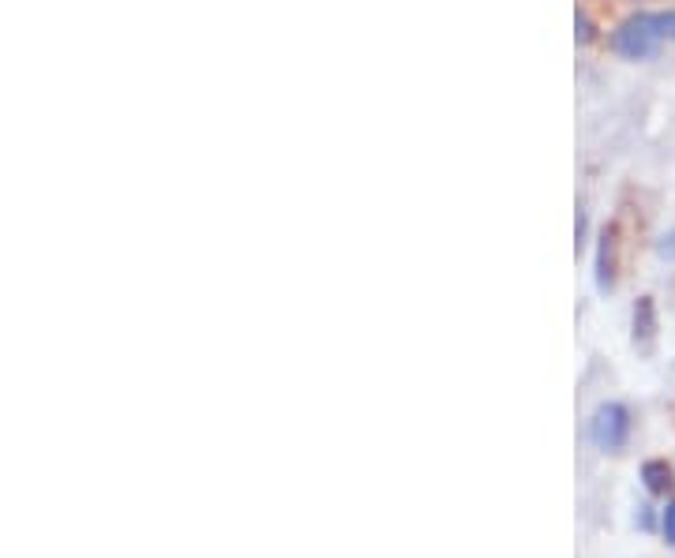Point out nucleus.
Masks as SVG:
<instances>
[{"instance_id":"6e6552de","label":"nucleus","mask_w":675,"mask_h":558,"mask_svg":"<svg viewBox=\"0 0 675 558\" xmlns=\"http://www.w3.org/2000/svg\"><path fill=\"white\" fill-rule=\"evenodd\" d=\"M657 255H661V260H675V229L664 233L657 241Z\"/></svg>"},{"instance_id":"0eeeda50","label":"nucleus","mask_w":675,"mask_h":558,"mask_svg":"<svg viewBox=\"0 0 675 558\" xmlns=\"http://www.w3.org/2000/svg\"><path fill=\"white\" fill-rule=\"evenodd\" d=\"M661 529H664V540H668V544L675 547V502H668V510H664Z\"/></svg>"},{"instance_id":"7ed1b4c3","label":"nucleus","mask_w":675,"mask_h":558,"mask_svg":"<svg viewBox=\"0 0 675 558\" xmlns=\"http://www.w3.org/2000/svg\"><path fill=\"white\" fill-rule=\"evenodd\" d=\"M597 288H600V293H612V288H616V229L600 233V244H597Z\"/></svg>"},{"instance_id":"f03ea898","label":"nucleus","mask_w":675,"mask_h":558,"mask_svg":"<svg viewBox=\"0 0 675 558\" xmlns=\"http://www.w3.org/2000/svg\"><path fill=\"white\" fill-rule=\"evenodd\" d=\"M589 435L600 450H623L627 447V435H630V412L623 409L619 401H608V405H600L597 412H593Z\"/></svg>"},{"instance_id":"20e7f679","label":"nucleus","mask_w":675,"mask_h":558,"mask_svg":"<svg viewBox=\"0 0 675 558\" xmlns=\"http://www.w3.org/2000/svg\"><path fill=\"white\" fill-rule=\"evenodd\" d=\"M653 334H657V312H653V300L642 296L634 304V345H649Z\"/></svg>"},{"instance_id":"423d86ee","label":"nucleus","mask_w":675,"mask_h":558,"mask_svg":"<svg viewBox=\"0 0 675 558\" xmlns=\"http://www.w3.org/2000/svg\"><path fill=\"white\" fill-rule=\"evenodd\" d=\"M653 16H657V30H661V38L675 41V12H653Z\"/></svg>"},{"instance_id":"39448f33","label":"nucleus","mask_w":675,"mask_h":558,"mask_svg":"<svg viewBox=\"0 0 675 558\" xmlns=\"http://www.w3.org/2000/svg\"><path fill=\"white\" fill-rule=\"evenodd\" d=\"M642 480H646V488L653 495H668L672 483H675L672 464L668 461H646V464H642Z\"/></svg>"},{"instance_id":"1a4fd4ad","label":"nucleus","mask_w":675,"mask_h":558,"mask_svg":"<svg viewBox=\"0 0 675 558\" xmlns=\"http://www.w3.org/2000/svg\"><path fill=\"white\" fill-rule=\"evenodd\" d=\"M575 27H578V41H581V46H586V41H593V23H589L586 12H578Z\"/></svg>"},{"instance_id":"f257e3e1","label":"nucleus","mask_w":675,"mask_h":558,"mask_svg":"<svg viewBox=\"0 0 675 558\" xmlns=\"http://www.w3.org/2000/svg\"><path fill=\"white\" fill-rule=\"evenodd\" d=\"M661 30H657V16L653 12H638V16H627L619 23V30L612 35V49L627 60H646L657 53L661 46Z\"/></svg>"}]
</instances>
